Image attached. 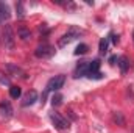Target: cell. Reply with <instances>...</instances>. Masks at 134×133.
Returning <instances> with one entry per match:
<instances>
[{"mask_svg":"<svg viewBox=\"0 0 134 133\" xmlns=\"http://www.w3.org/2000/svg\"><path fill=\"white\" fill-rule=\"evenodd\" d=\"M2 42L5 45V49L8 50H13L14 45H16V38H14V32H13V27L9 24H6L3 27V32H2Z\"/></svg>","mask_w":134,"mask_h":133,"instance_id":"obj_1","label":"cell"},{"mask_svg":"<svg viewBox=\"0 0 134 133\" xmlns=\"http://www.w3.org/2000/svg\"><path fill=\"white\" fill-rule=\"evenodd\" d=\"M83 34V30H80L78 27H70L69 28V32H67L59 41H58V47H66L67 44H70L73 39H76V38H80Z\"/></svg>","mask_w":134,"mask_h":133,"instance_id":"obj_2","label":"cell"},{"mask_svg":"<svg viewBox=\"0 0 134 133\" xmlns=\"http://www.w3.org/2000/svg\"><path fill=\"white\" fill-rule=\"evenodd\" d=\"M55 53V47L50 45V44H41L36 50H34V55L36 58H41V60H47V58H52Z\"/></svg>","mask_w":134,"mask_h":133,"instance_id":"obj_3","label":"cell"},{"mask_svg":"<svg viewBox=\"0 0 134 133\" xmlns=\"http://www.w3.org/2000/svg\"><path fill=\"white\" fill-rule=\"evenodd\" d=\"M64 81H66V77H64V75H55L53 78H50V80H48L45 93H50V91H58V89H61V88H63V85H64Z\"/></svg>","mask_w":134,"mask_h":133,"instance_id":"obj_4","label":"cell"},{"mask_svg":"<svg viewBox=\"0 0 134 133\" xmlns=\"http://www.w3.org/2000/svg\"><path fill=\"white\" fill-rule=\"evenodd\" d=\"M50 119H52V122L55 124V127H56L58 130L64 132V130L69 129V122H67L64 117H61L58 113H52V114H50Z\"/></svg>","mask_w":134,"mask_h":133,"instance_id":"obj_5","label":"cell"},{"mask_svg":"<svg viewBox=\"0 0 134 133\" xmlns=\"http://www.w3.org/2000/svg\"><path fill=\"white\" fill-rule=\"evenodd\" d=\"M36 100H37V93H36L34 89H31V91H28V93L25 94L22 105H24V106H31Z\"/></svg>","mask_w":134,"mask_h":133,"instance_id":"obj_6","label":"cell"},{"mask_svg":"<svg viewBox=\"0 0 134 133\" xmlns=\"http://www.w3.org/2000/svg\"><path fill=\"white\" fill-rule=\"evenodd\" d=\"M89 74V61H83L76 67V77H84Z\"/></svg>","mask_w":134,"mask_h":133,"instance_id":"obj_7","label":"cell"},{"mask_svg":"<svg viewBox=\"0 0 134 133\" xmlns=\"http://www.w3.org/2000/svg\"><path fill=\"white\" fill-rule=\"evenodd\" d=\"M9 8H8V5H5V3H2L0 2V24L2 22H5L6 19H9Z\"/></svg>","mask_w":134,"mask_h":133,"instance_id":"obj_8","label":"cell"},{"mask_svg":"<svg viewBox=\"0 0 134 133\" xmlns=\"http://www.w3.org/2000/svg\"><path fill=\"white\" fill-rule=\"evenodd\" d=\"M17 36H19L22 41H28V39L31 38V33H30V30H27L25 27H20V28L17 30Z\"/></svg>","mask_w":134,"mask_h":133,"instance_id":"obj_9","label":"cell"},{"mask_svg":"<svg viewBox=\"0 0 134 133\" xmlns=\"http://www.w3.org/2000/svg\"><path fill=\"white\" fill-rule=\"evenodd\" d=\"M117 61H119V63H117V64H119V66H120V70H122V72H123V74H125V72H126V70H128V66H130V63H128V60H126V58H125V57H120V58H119V60H117Z\"/></svg>","mask_w":134,"mask_h":133,"instance_id":"obj_10","label":"cell"},{"mask_svg":"<svg viewBox=\"0 0 134 133\" xmlns=\"http://www.w3.org/2000/svg\"><path fill=\"white\" fill-rule=\"evenodd\" d=\"M20 94H22V89H20L19 86H11V88H9V96H11L13 99H19Z\"/></svg>","mask_w":134,"mask_h":133,"instance_id":"obj_11","label":"cell"},{"mask_svg":"<svg viewBox=\"0 0 134 133\" xmlns=\"http://www.w3.org/2000/svg\"><path fill=\"white\" fill-rule=\"evenodd\" d=\"M0 110H2L3 114H6V116H11V113H13V108H11V105H9L8 102H2V103H0Z\"/></svg>","mask_w":134,"mask_h":133,"instance_id":"obj_12","label":"cell"},{"mask_svg":"<svg viewBox=\"0 0 134 133\" xmlns=\"http://www.w3.org/2000/svg\"><path fill=\"white\" fill-rule=\"evenodd\" d=\"M87 49H89V47H87L86 44H80V45L75 49V55H84V53L87 52Z\"/></svg>","mask_w":134,"mask_h":133,"instance_id":"obj_13","label":"cell"},{"mask_svg":"<svg viewBox=\"0 0 134 133\" xmlns=\"http://www.w3.org/2000/svg\"><path fill=\"white\" fill-rule=\"evenodd\" d=\"M16 11H17V17L19 19H24L25 17V11H24V5L22 3H17L16 5Z\"/></svg>","mask_w":134,"mask_h":133,"instance_id":"obj_14","label":"cell"},{"mask_svg":"<svg viewBox=\"0 0 134 133\" xmlns=\"http://www.w3.org/2000/svg\"><path fill=\"white\" fill-rule=\"evenodd\" d=\"M8 70H11V72H14V74H22V77H24V78H27V74H25V72H22V69L13 66V64H8Z\"/></svg>","mask_w":134,"mask_h":133,"instance_id":"obj_15","label":"cell"},{"mask_svg":"<svg viewBox=\"0 0 134 133\" xmlns=\"http://www.w3.org/2000/svg\"><path fill=\"white\" fill-rule=\"evenodd\" d=\"M108 42H109L108 38H103L100 41V52L101 53H106V52H108Z\"/></svg>","mask_w":134,"mask_h":133,"instance_id":"obj_16","label":"cell"},{"mask_svg":"<svg viewBox=\"0 0 134 133\" xmlns=\"http://www.w3.org/2000/svg\"><path fill=\"white\" fill-rule=\"evenodd\" d=\"M61 102H63V96H61V94H55V96H53V99H52L53 106H58V105H61Z\"/></svg>","mask_w":134,"mask_h":133,"instance_id":"obj_17","label":"cell"},{"mask_svg":"<svg viewBox=\"0 0 134 133\" xmlns=\"http://www.w3.org/2000/svg\"><path fill=\"white\" fill-rule=\"evenodd\" d=\"M0 83H2V85H9V78L5 77L3 74H0Z\"/></svg>","mask_w":134,"mask_h":133,"instance_id":"obj_18","label":"cell"},{"mask_svg":"<svg viewBox=\"0 0 134 133\" xmlns=\"http://www.w3.org/2000/svg\"><path fill=\"white\" fill-rule=\"evenodd\" d=\"M114 121H119L120 124H123V117H122V114H120V113H117V114L114 116Z\"/></svg>","mask_w":134,"mask_h":133,"instance_id":"obj_19","label":"cell"},{"mask_svg":"<svg viewBox=\"0 0 134 133\" xmlns=\"http://www.w3.org/2000/svg\"><path fill=\"white\" fill-rule=\"evenodd\" d=\"M111 38H112V42H114V44H117V42H119V38H117L115 34H111Z\"/></svg>","mask_w":134,"mask_h":133,"instance_id":"obj_20","label":"cell"},{"mask_svg":"<svg viewBox=\"0 0 134 133\" xmlns=\"http://www.w3.org/2000/svg\"><path fill=\"white\" fill-rule=\"evenodd\" d=\"M117 60H119V58H117V57H111V58H109V61H111V63H112V64H114V63H115V61H117Z\"/></svg>","mask_w":134,"mask_h":133,"instance_id":"obj_21","label":"cell"},{"mask_svg":"<svg viewBox=\"0 0 134 133\" xmlns=\"http://www.w3.org/2000/svg\"><path fill=\"white\" fill-rule=\"evenodd\" d=\"M133 39H134V32H133Z\"/></svg>","mask_w":134,"mask_h":133,"instance_id":"obj_22","label":"cell"}]
</instances>
